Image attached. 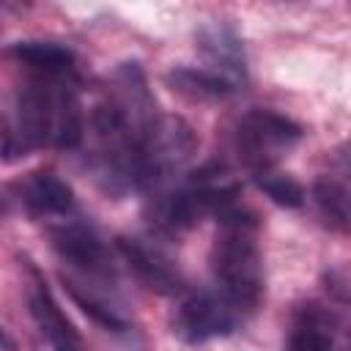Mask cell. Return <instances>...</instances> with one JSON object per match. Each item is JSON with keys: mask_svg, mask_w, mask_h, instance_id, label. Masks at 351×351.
I'll use <instances>...</instances> for the list:
<instances>
[{"mask_svg": "<svg viewBox=\"0 0 351 351\" xmlns=\"http://www.w3.org/2000/svg\"><path fill=\"white\" fill-rule=\"evenodd\" d=\"M162 112L137 60L118 63L101 82L90 110V148L85 170L110 197L137 192V165L145 140Z\"/></svg>", "mask_w": 351, "mask_h": 351, "instance_id": "obj_1", "label": "cell"}, {"mask_svg": "<svg viewBox=\"0 0 351 351\" xmlns=\"http://www.w3.org/2000/svg\"><path fill=\"white\" fill-rule=\"evenodd\" d=\"M85 140L82 77L25 71L0 110V162L14 165L41 148L77 151Z\"/></svg>", "mask_w": 351, "mask_h": 351, "instance_id": "obj_2", "label": "cell"}, {"mask_svg": "<svg viewBox=\"0 0 351 351\" xmlns=\"http://www.w3.org/2000/svg\"><path fill=\"white\" fill-rule=\"evenodd\" d=\"M258 230L261 222L255 211L236 203L217 217V233L208 250V288L230 302L244 318L258 313L266 293Z\"/></svg>", "mask_w": 351, "mask_h": 351, "instance_id": "obj_3", "label": "cell"}, {"mask_svg": "<svg viewBox=\"0 0 351 351\" xmlns=\"http://www.w3.org/2000/svg\"><path fill=\"white\" fill-rule=\"evenodd\" d=\"M239 195L241 181L233 176L230 165L222 159H211L186 173L181 181L148 195L143 217L156 239L173 241L195 230L203 219L219 217L225 208L236 206Z\"/></svg>", "mask_w": 351, "mask_h": 351, "instance_id": "obj_4", "label": "cell"}, {"mask_svg": "<svg viewBox=\"0 0 351 351\" xmlns=\"http://www.w3.org/2000/svg\"><path fill=\"white\" fill-rule=\"evenodd\" d=\"M47 239L60 261V271L80 282H121V266L115 247L104 233L80 211L47 225Z\"/></svg>", "mask_w": 351, "mask_h": 351, "instance_id": "obj_5", "label": "cell"}, {"mask_svg": "<svg viewBox=\"0 0 351 351\" xmlns=\"http://www.w3.org/2000/svg\"><path fill=\"white\" fill-rule=\"evenodd\" d=\"M304 137V129L269 107H252L247 110L233 132H230V148L239 159V165H244L252 173L261 170H274Z\"/></svg>", "mask_w": 351, "mask_h": 351, "instance_id": "obj_6", "label": "cell"}, {"mask_svg": "<svg viewBox=\"0 0 351 351\" xmlns=\"http://www.w3.org/2000/svg\"><path fill=\"white\" fill-rule=\"evenodd\" d=\"M197 132L181 115H159L137 165V192L154 195L173 184L197 154Z\"/></svg>", "mask_w": 351, "mask_h": 351, "instance_id": "obj_7", "label": "cell"}, {"mask_svg": "<svg viewBox=\"0 0 351 351\" xmlns=\"http://www.w3.org/2000/svg\"><path fill=\"white\" fill-rule=\"evenodd\" d=\"M244 324L247 318L208 285L189 288L186 293H181L170 315V332L186 346H200L208 340L230 337Z\"/></svg>", "mask_w": 351, "mask_h": 351, "instance_id": "obj_8", "label": "cell"}, {"mask_svg": "<svg viewBox=\"0 0 351 351\" xmlns=\"http://www.w3.org/2000/svg\"><path fill=\"white\" fill-rule=\"evenodd\" d=\"M63 291L69 299L107 335L115 340L126 343L132 351H145V340L140 332V324L132 313V304L123 296L121 285H107V282H80L71 277L58 274Z\"/></svg>", "mask_w": 351, "mask_h": 351, "instance_id": "obj_9", "label": "cell"}, {"mask_svg": "<svg viewBox=\"0 0 351 351\" xmlns=\"http://www.w3.org/2000/svg\"><path fill=\"white\" fill-rule=\"evenodd\" d=\"M118 261L134 274V280L159 293V296H181L189 291L186 274L181 263L167 252L162 239L156 236H118L112 241Z\"/></svg>", "mask_w": 351, "mask_h": 351, "instance_id": "obj_10", "label": "cell"}, {"mask_svg": "<svg viewBox=\"0 0 351 351\" xmlns=\"http://www.w3.org/2000/svg\"><path fill=\"white\" fill-rule=\"evenodd\" d=\"M282 351H351L346 307L304 299L293 307Z\"/></svg>", "mask_w": 351, "mask_h": 351, "instance_id": "obj_11", "label": "cell"}, {"mask_svg": "<svg viewBox=\"0 0 351 351\" xmlns=\"http://www.w3.org/2000/svg\"><path fill=\"white\" fill-rule=\"evenodd\" d=\"M27 282H25V302L30 321L38 332V337L47 343L49 351H90L80 335V329L71 324V318L58 304L52 288L47 285L41 269L33 261H25Z\"/></svg>", "mask_w": 351, "mask_h": 351, "instance_id": "obj_12", "label": "cell"}, {"mask_svg": "<svg viewBox=\"0 0 351 351\" xmlns=\"http://www.w3.org/2000/svg\"><path fill=\"white\" fill-rule=\"evenodd\" d=\"M8 200H14L27 217L47 225L77 214V195L66 178L55 170H30L8 184Z\"/></svg>", "mask_w": 351, "mask_h": 351, "instance_id": "obj_13", "label": "cell"}, {"mask_svg": "<svg viewBox=\"0 0 351 351\" xmlns=\"http://www.w3.org/2000/svg\"><path fill=\"white\" fill-rule=\"evenodd\" d=\"M195 47L203 58V69L230 82L236 90L247 88L250 66H247V49L233 22L225 19H206L195 30Z\"/></svg>", "mask_w": 351, "mask_h": 351, "instance_id": "obj_14", "label": "cell"}, {"mask_svg": "<svg viewBox=\"0 0 351 351\" xmlns=\"http://www.w3.org/2000/svg\"><path fill=\"white\" fill-rule=\"evenodd\" d=\"M310 200H313L318 219L329 230H335V233L348 230V154H346V145L337 148L335 167H329V173H321L313 181Z\"/></svg>", "mask_w": 351, "mask_h": 351, "instance_id": "obj_15", "label": "cell"}, {"mask_svg": "<svg viewBox=\"0 0 351 351\" xmlns=\"http://www.w3.org/2000/svg\"><path fill=\"white\" fill-rule=\"evenodd\" d=\"M5 55L25 71H41V74H71L80 71L77 66V52L66 44L58 41H16L5 49Z\"/></svg>", "mask_w": 351, "mask_h": 351, "instance_id": "obj_16", "label": "cell"}, {"mask_svg": "<svg viewBox=\"0 0 351 351\" xmlns=\"http://www.w3.org/2000/svg\"><path fill=\"white\" fill-rule=\"evenodd\" d=\"M165 82L176 93H181L186 99H195V101H225V99L241 93L230 82H225L222 77L211 74L208 69H203V66H186V63L173 66L165 74Z\"/></svg>", "mask_w": 351, "mask_h": 351, "instance_id": "obj_17", "label": "cell"}, {"mask_svg": "<svg viewBox=\"0 0 351 351\" xmlns=\"http://www.w3.org/2000/svg\"><path fill=\"white\" fill-rule=\"evenodd\" d=\"M252 184L274 203V206H282V208H302L307 203V189L288 173H280L277 167L274 170H261V173H252L250 176Z\"/></svg>", "mask_w": 351, "mask_h": 351, "instance_id": "obj_18", "label": "cell"}, {"mask_svg": "<svg viewBox=\"0 0 351 351\" xmlns=\"http://www.w3.org/2000/svg\"><path fill=\"white\" fill-rule=\"evenodd\" d=\"M324 288L329 293V302L346 307L348 304V269L346 266H335V269L324 271Z\"/></svg>", "mask_w": 351, "mask_h": 351, "instance_id": "obj_19", "label": "cell"}, {"mask_svg": "<svg viewBox=\"0 0 351 351\" xmlns=\"http://www.w3.org/2000/svg\"><path fill=\"white\" fill-rule=\"evenodd\" d=\"M0 351H16V340L0 326Z\"/></svg>", "mask_w": 351, "mask_h": 351, "instance_id": "obj_20", "label": "cell"}, {"mask_svg": "<svg viewBox=\"0 0 351 351\" xmlns=\"http://www.w3.org/2000/svg\"><path fill=\"white\" fill-rule=\"evenodd\" d=\"M0 211H5V200L3 197H0Z\"/></svg>", "mask_w": 351, "mask_h": 351, "instance_id": "obj_21", "label": "cell"}, {"mask_svg": "<svg viewBox=\"0 0 351 351\" xmlns=\"http://www.w3.org/2000/svg\"><path fill=\"white\" fill-rule=\"evenodd\" d=\"M0 33H3V25H0Z\"/></svg>", "mask_w": 351, "mask_h": 351, "instance_id": "obj_22", "label": "cell"}]
</instances>
